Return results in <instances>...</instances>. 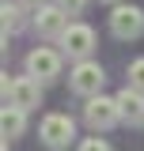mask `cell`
<instances>
[{"label":"cell","mask_w":144,"mask_h":151,"mask_svg":"<svg viewBox=\"0 0 144 151\" xmlns=\"http://www.w3.org/2000/svg\"><path fill=\"white\" fill-rule=\"evenodd\" d=\"M61 45H65V53L72 60H87V53L95 49V30L84 27V23H72L65 30V38H61Z\"/></svg>","instance_id":"cell-7"},{"label":"cell","mask_w":144,"mask_h":151,"mask_svg":"<svg viewBox=\"0 0 144 151\" xmlns=\"http://www.w3.org/2000/svg\"><path fill=\"white\" fill-rule=\"evenodd\" d=\"M103 83H106V72H103L99 60H76V68L68 72V87L84 98H95L103 91Z\"/></svg>","instance_id":"cell-1"},{"label":"cell","mask_w":144,"mask_h":151,"mask_svg":"<svg viewBox=\"0 0 144 151\" xmlns=\"http://www.w3.org/2000/svg\"><path fill=\"white\" fill-rule=\"evenodd\" d=\"M0 15H4V34H8V30H19V8L15 4H4Z\"/></svg>","instance_id":"cell-12"},{"label":"cell","mask_w":144,"mask_h":151,"mask_svg":"<svg viewBox=\"0 0 144 151\" xmlns=\"http://www.w3.org/2000/svg\"><path fill=\"white\" fill-rule=\"evenodd\" d=\"M114 98H118L121 121H129V125H140V121H144V91H137V87H125V91H118Z\"/></svg>","instance_id":"cell-9"},{"label":"cell","mask_w":144,"mask_h":151,"mask_svg":"<svg viewBox=\"0 0 144 151\" xmlns=\"http://www.w3.org/2000/svg\"><path fill=\"white\" fill-rule=\"evenodd\" d=\"M53 4L65 12V15H80V12L87 8V0H53Z\"/></svg>","instance_id":"cell-13"},{"label":"cell","mask_w":144,"mask_h":151,"mask_svg":"<svg viewBox=\"0 0 144 151\" xmlns=\"http://www.w3.org/2000/svg\"><path fill=\"white\" fill-rule=\"evenodd\" d=\"M23 4H27V8H34V12H42V8H49L53 0H23Z\"/></svg>","instance_id":"cell-15"},{"label":"cell","mask_w":144,"mask_h":151,"mask_svg":"<svg viewBox=\"0 0 144 151\" xmlns=\"http://www.w3.org/2000/svg\"><path fill=\"white\" fill-rule=\"evenodd\" d=\"M34 27H38L42 38H65V30H68L72 23H68V15H65L57 4H49V8H42L34 15Z\"/></svg>","instance_id":"cell-8"},{"label":"cell","mask_w":144,"mask_h":151,"mask_svg":"<svg viewBox=\"0 0 144 151\" xmlns=\"http://www.w3.org/2000/svg\"><path fill=\"white\" fill-rule=\"evenodd\" d=\"M80 151H110V144L103 140V136H91V140H84V144H80Z\"/></svg>","instance_id":"cell-14"},{"label":"cell","mask_w":144,"mask_h":151,"mask_svg":"<svg viewBox=\"0 0 144 151\" xmlns=\"http://www.w3.org/2000/svg\"><path fill=\"white\" fill-rule=\"evenodd\" d=\"M84 121H87L95 132H103V129H110V125H118V121H121L118 98H103V94L87 98V106H84Z\"/></svg>","instance_id":"cell-4"},{"label":"cell","mask_w":144,"mask_h":151,"mask_svg":"<svg viewBox=\"0 0 144 151\" xmlns=\"http://www.w3.org/2000/svg\"><path fill=\"white\" fill-rule=\"evenodd\" d=\"M27 110H15V106H4V117H0V129H4V140H15L19 132H23V125H27V117H23Z\"/></svg>","instance_id":"cell-10"},{"label":"cell","mask_w":144,"mask_h":151,"mask_svg":"<svg viewBox=\"0 0 144 151\" xmlns=\"http://www.w3.org/2000/svg\"><path fill=\"white\" fill-rule=\"evenodd\" d=\"M129 87H137V91H144V57L129 64Z\"/></svg>","instance_id":"cell-11"},{"label":"cell","mask_w":144,"mask_h":151,"mask_svg":"<svg viewBox=\"0 0 144 151\" xmlns=\"http://www.w3.org/2000/svg\"><path fill=\"white\" fill-rule=\"evenodd\" d=\"M38 136H42V144H46V147L61 151V147H68V144H72V136H76V125H72V117H68V113H49V117L42 121Z\"/></svg>","instance_id":"cell-3"},{"label":"cell","mask_w":144,"mask_h":151,"mask_svg":"<svg viewBox=\"0 0 144 151\" xmlns=\"http://www.w3.org/2000/svg\"><path fill=\"white\" fill-rule=\"evenodd\" d=\"M27 76H34L38 83H49V79H57V76H61V53L46 49V45L31 49V53H27Z\"/></svg>","instance_id":"cell-6"},{"label":"cell","mask_w":144,"mask_h":151,"mask_svg":"<svg viewBox=\"0 0 144 151\" xmlns=\"http://www.w3.org/2000/svg\"><path fill=\"white\" fill-rule=\"evenodd\" d=\"M110 30L114 38H140L144 34V12L140 8H133V4H118L114 12H110Z\"/></svg>","instance_id":"cell-5"},{"label":"cell","mask_w":144,"mask_h":151,"mask_svg":"<svg viewBox=\"0 0 144 151\" xmlns=\"http://www.w3.org/2000/svg\"><path fill=\"white\" fill-rule=\"evenodd\" d=\"M4 98L15 110H34L42 102V87L34 76H19V79H4Z\"/></svg>","instance_id":"cell-2"}]
</instances>
